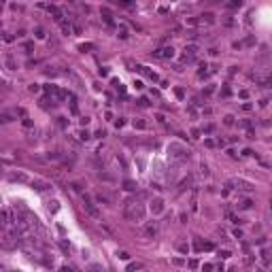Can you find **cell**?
<instances>
[{"instance_id":"obj_1","label":"cell","mask_w":272,"mask_h":272,"mask_svg":"<svg viewBox=\"0 0 272 272\" xmlns=\"http://www.w3.org/2000/svg\"><path fill=\"white\" fill-rule=\"evenodd\" d=\"M123 215H126L128 221H143L145 219V206L138 204V202H130L126 206V213Z\"/></svg>"},{"instance_id":"obj_21","label":"cell","mask_w":272,"mask_h":272,"mask_svg":"<svg viewBox=\"0 0 272 272\" xmlns=\"http://www.w3.org/2000/svg\"><path fill=\"white\" fill-rule=\"evenodd\" d=\"M89 272H100V266H96V264L89 266Z\"/></svg>"},{"instance_id":"obj_10","label":"cell","mask_w":272,"mask_h":272,"mask_svg":"<svg viewBox=\"0 0 272 272\" xmlns=\"http://www.w3.org/2000/svg\"><path fill=\"white\" fill-rule=\"evenodd\" d=\"M123 187H126L128 192H134V189H136V183H134V181H130V179H128V181H123Z\"/></svg>"},{"instance_id":"obj_12","label":"cell","mask_w":272,"mask_h":272,"mask_svg":"<svg viewBox=\"0 0 272 272\" xmlns=\"http://www.w3.org/2000/svg\"><path fill=\"white\" fill-rule=\"evenodd\" d=\"M134 128H138V130H145V128H147V123H145L143 119H134Z\"/></svg>"},{"instance_id":"obj_24","label":"cell","mask_w":272,"mask_h":272,"mask_svg":"<svg viewBox=\"0 0 272 272\" xmlns=\"http://www.w3.org/2000/svg\"><path fill=\"white\" fill-rule=\"evenodd\" d=\"M225 123H228V126H232V123H234V117H232V115H228V117H225Z\"/></svg>"},{"instance_id":"obj_17","label":"cell","mask_w":272,"mask_h":272,"mask_svg":"<svg viewBox=\"0 0 272 272\" xmlns=\"http://www.w3.org/2000/svg\"><path fill=\"white\" fill-rule=\"evenodd\" d=\"M117 257H119V259H130V253H128V251H119Z\"/></svg>"},{"instance_id":"obj_18","label":"cell","mask_w":272,"mask_h":272,"mask_svg":"<svg viewBox=\"0 0 272 272\" xmlns=\"http://www.w3.org/2000/svg\"><path fill=\"white\" fill-rule=\"evenodd\" d=\"M261 259H264V264H266V266L270 264V257H268V251H261Z\"/></svg>"},{"instance_id":"obj_25","label":"cell","mask_w":272,"mask_h":272,"mask_svg":"<svg viewBox=\"0 0 272 272\" xmlns=\"http://www.w3.org/2000/svg\"><path fill=\"white\" fill-rule=\"evenodd\" d=\"M70 187H72V189H74V192H81V185H79V183H72V185H70Z\"/></svg>"},{"instance_id":"obj_20","label":"cell","mask_w":272,"mask_h":272,"mask_svg":"<svg viewBox=\"0 0 272 272\" xmlns=\"http://www.w3.org/2000/svg\"><path fill=\"white\" fill-rule=\"evenodd\" d=\"M202 270H204V272H213V264H204Z\"/></svg>"},{"instance_id":"obj_9","label":"cell","mask_w":272,"mask_h":272,"mask_svg":"<svg viewBox=\"0 0 272 272\" xmlns=\"http://www.w3.org/2000/svg\"><path fill=\"white\" fill-rule=\"evenodd\" d=\"M145 234H147V236H155V234H157V225H155V223H153V225H147V228H145Z\"/></svg>"},{"instance_id":"obj_6","label":"cell","mask_w":272,"mask_h":272,"mask_svg":"<svg viewBox=\"0 0 272 272\" xmlns=\"http://www.w3.org/2000/svg\"><path fill=\"white\" fill-rule=\"evenodd\" d=\"M153 55H155V57H172V55H174V49H172V47H162V49H157Z\"/></svg>"},{"instance_id":"obj_22","label":"cell","mask_w":272,"mask_h":272,"mask_svg":"<svg viewBox=\"0 0 272 272\" xmlns=\"http://www.w3.org/2000/svg\"><path fill=\"white\" fill-rule=\"evenodd\" d=\"M36 36H38V38H43V36H45V32H43V28H36Z\"/></svg>"},{"instance_id":"obj_2","label":"cell","mask_w":272,"mask_h":272,"mask_svg":"<svg viewBox=\"0 0 272 272\" xmlns=\"http://www.w3.org/2000/svg\"><path fill=\"white\" fill-rule=\"evenodd\" d=\"M168 151H172L170 155H172L174 159H187V157H189V151H187V149H183L181 145H176V143H172Z\"/></svg>"},{"instance_id":"obj_15","label":"cell","mask_w":272,"mask_h":272,"mask_svg":"<svg viewBox=\"0 0 272 272\" xmlns=\"http://www.w3.org/2000/svg\"><path fill=\"white\" fill-rule=\"evenodd\" d=\"M11 181H26V174H11Z\"/></svg>"},{"instance_id":"obj_3","label":"cell","mask_w":272,"mask_h":272,"mask_svg":"<svg viewBox=\"0 0 272 272\" xmlns=\"http://www.w3.org/2000/svg\"><path fill=\"white\" fill-rule=\"evenodd\" d=\"M83 208L87 211V215H89V217H94V219H100V211H98V206H96L92 200H89L87 196L83 198Z\"/></svg>"},{"instance_id":"obj_5","label":"cell","mask_w":272,"mask_h":272,"mask_svg":"<svg viewBox=\"0 0 272 272\" xmlns=\"http://www.w3.org/2000/svg\"><path fill=\"white\" fill-rule=\"evenodd\" d=\"M162 211H164V200H162V198L151 200V213H153V215H159Z\"/></svg>"},{"instance_id":"obj_8","label":"cell","mask_w":272,"mask_h":272,"mask_svg":"<svg viewBox=\"0 0 272 272\" xmlns=\"http://www.w3.org/2000/svg\"><path fill=\"white\" fill-rule=\"evenodd\" d=\"M200 21L213 24V21H215V15H213V13H202V15H200Z\"/></svg>"},{"instance_id":"obj_19","label":"cell","mask_w":272,"mask_h":272,"mask_svg":"<svg viewBox=\"0 0 272 272\" xmlns=\"http://www.w3.org/2000/svg\"><path fill=\"white\" fill-rule=\"evenodd\" d=\"M140 268V264H130L128 266V272H134V270H138Z\"/></svg>"},{"instance_id":"obj_16","label":"cell","mask_w":272,"mask_h":272,"mask_svg":"<svg viewBox=\"0 0 272 272\" xmlns=\"http://www.w3.org/2000/svg\"><path fill=\"white\" fill-rule=\"evenodd\" d=\"M251 206H253L251 200H242V202H240V208H251Z\"/></svg>"},{"instance_id":"obj_4","label":"cell","mask_w":272,"mask_h":272,"mask_svg":"<svg viewBox=\"0 0 272 272\" xmlns=\"http://www.w3.org/2000/svg\"><path fill=\"white\" fill-rule=\"evenodd\" d=\"M15 247H17V238L7 236V238L0 240V249H5V251H11V249H15Z\"/></svg>"},{"instance_id":"obj_23","label":"cell","mask_w":272,"mask_h":272,"mask_svg":"<svg viewBox=\"0 0 272 272\" xmlns=\"http://www.w3.org/2000/svg\"><path fill=\"white\" fill-rule=\"evenodd\" d=\"M138 104H140V107H147V104H149V100H147V98H140V100H138Z\"/></svg>"},{"instance_id":"obj_11","label":"cell","mask_w":272,"mask_h":272,"mask_svg":"<svg viewBox=\"0 0 272 272\" xmlns=\"http://www.w3.org/2000/svg\"><path fill=\"white\" fill-rule=\"evenodd\" d=\"M236 185H238V189H253V185L247 183V181H236Z\"/></svg>"},{"instance_id":"obj_13","label":"cell","mask_w":272,"mask_h":272,"mask_svg":"<svg viewBox=\"0 0 272 272\" xmlns=\"http://www.w3.org/2000/svg\"><path fill=\"white\" fill-rule=\"evenodd\" d=\"M60 272H79V270H77L74 266H62V268H60Z\"/></svg>"},{"instance_id":"obj_14","label":"cell","mask_w":272,"mask_h":272,"mask_svg":"<svg viewBox=\"0 0 272 272\" xmlns=\"http://www.w3.org/2000/svg\"><path fill=\"white\" fill-rule=\"evenodd\" d=\"M176 247H179V251H181V253H187V251H189V247H187V242H179Z\"/></svg>"},{"instance_id":"obj_7","label":"cell","mask_w":272,"mask_h":272,"mask_svg":"<svg viewBox=\"0 0 272 272\" xmlns=\"http://www.w3.org/2000/svg\"><path fill=\"white\" fill-rule=\"evenodd\" d=\"M32 185H34L38 192H45V189H49V185L45 183V181H32Z\"/></svg>"}]
</instances>
